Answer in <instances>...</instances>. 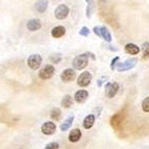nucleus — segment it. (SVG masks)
I'll list each match as a JSON object with an SVG mask.
<instances>
[{
	"mask_svg": "<svg viewBox=\"0 0 149 149\" xmlns=\"http://www.w3.org/2000/svg\"><path fill=\"white\" fill-rule=\"evenodd\" d=\"M88 63H89V57L87 56L86 53H84V54L77 55L74 60H73L72 65L73 67H74V69L82 70L88 66Z\"/></svg>",
	"mask_w": 149,
	"mask_h": 149,
	"instance_id": "1",
	"label": "nucleus"
},
{
	"mask_svg": "<svg viewBox=\"0 0 149 149\" xmlns=\"http://www.w3.org/2000/svg\"><path fill=\"white\" fill-rule=\"evenodd\" d=\"M137 63H138V58H136V57H132V58H128V60H126L123 63H118L116 69H117L118 72L128 71V70L132 69V68L137 65Z\"/></svg>",
	"mask_w": 149,
	"mask_h": 149,
	"instance_id": "2",
	"label": "nucleus"
},
{
	"mask_svg": "<svg viewBox=\"0 0 149 149\" xmlns=\"http://www.w3.org/2000/svg\"><path fill=\"white\" fill-rule=\"evenodd\" d=\"M92 81V74L89 71H85L78 76L77 78V85L81 88H85L87 86H89Z\"/></svg>",
	"mask_w": 149,
	"mask_h": 149,
	"instance_id": "3",
	"label": "nucleus"
},
{
	"mask_svg": "<svg viewBox=\"0 0 149 149\" xmlns=\"http://www.w3.org/2000/svg\"><path fill=\"white\" fill-rule=\"evenodd\" d=\"M42 64V56L40 54H31L27 58V65L30 69L37 70Z\"/></svg>",
	"mask_w": 149,
	"mask_h": 149,
	"instance_id": "4",
	"label": "nucleus"
},
{
	"mask_svg": "<svg viewBox=\"0 0 149 149\" xmlns=\"http://www.w3.org/2000/svg\"><path fill=\"white\" fill-rule=\"evenodd\" d=\"M118 90H119V85L117 82H107L105 85L104 94L107 98H114V96L117 94Z\"/></svg>",
	"mask_w": 149,
	"mask_h": 149,
	"instance_id": "5",
	"label": "nucleus"
},
{
	"mask_svg": "<svg viewBox=\"0 0 149 149\" xmlns=\"http://www.w3.org/2000/svg\"><path fill=\"white\" fill-rule=\"evenodd\" d=\"M54 74V67L51 65H46L45 67H43L39 72V77L42 79H49L53 76Z\"/></svg>",
	"mask_w": 149,
	"mask_h": 149,
	"instance_id": "6",
	"label": "nucleus"
},
{
	"mask_svg": "<svg viewBox=\"0 0 149 149\" xmlns=\"http://www.w3.org/2000/svg\"><path fill=\"white\" fill-rule=\"evenodd\" d=\"M69 8L66 4H61L58 5L54 10V16L56 19L58 20H63L65 18H67V16L69 15Z\"/></svg>",
	"mask_w": 149,
	"mask_h": 149,
	"instance_id": "7",
	"label": "nucleus"
},
{
	"mask_svg": "<svg viewBox=\"0 0 149 149\" xmlns=\"http://www.w3.org/2000/svg\"><path fill=\"white\" fill-rule=\"evenodd\" d=\"M41 130L44 134H47V136H50V134H53L56 130V126L53 122L51 121H47L45 122L44 124L41 127Z\"/></svg>",
	"mask_w": 149,
	"mask_h": 149,
	"instance_id": "8",
	"label": "nucleus"
},
{
	"mask_svg": "<svg viewBox=\"0 0 149 149\" xmlns=\"http://www.w3.org/2000/svg\"><path fill=\"white\" fill-rule=\"evenodd\" d=\"M75 76H76V73H75V71L73 69H70V68L64 70V71H63V73L61 74V78H62V80H63V81H65V82L72 81V80L75 78Z\"/></svg>",
	"mask_w": 149,
	"mask_h": 149,
	"instance_id": "9",
	"label": "nucleus"
},
{
	"mask_svg": "<svg viewBox=\"0 0 149 149\" xmlns=\"http://www.w3.org/2000/svg\"><path fill=\"white\" fill-rule=\"evenodd\" d=\"M26 27L30 31H37L38 29L42 27V23L39 19H30L26 24Z\"/></svg>",
	"mask_w": 149,
	"mask_h": 149,
	"instance_id": "10",
	"label": "nucleus"
},
{
	"mask_svg": "<svg viewBox=\"0 0 149 149\" xmlns=\"http://www.w3.org/2000/svg\"><path fill=\"white\" fill-rule=\"evenodd\" d=\"M88 97H89V93L86 90H79V91H77L75 93L74 99L78 103H82V102H85L88 99Z\"/></svg>",
	"mask_w": 149,
	"mask_h": 149,
	"instance_id": "11",
	"label": "nucleus"
},
{
	"mask_svg": "<svg viewBox=\"0 0 149 149\" xmlns=\"http://www.w3.org/2000/svg\"><path fill=\"white\" fill-rule=\"evenodd\" d=\"M140 50L141 49L139 48V46H137V45L134 44V43H128V44L125 45V51H126V53H128V54L136 55L140 52Z\"/></svg>",
	"mask_w": 149,
	"mask_h": 149,
	"instance_id": "12",
	"label": "nucleus"
},
{
	"mask_svg": "<svg viewBox=\"0 0 149 149\" xmlns=\"http://www.w3.org/2000/svg\"><path fill=\"white\" fill-rule=\"evenodd\" d=\"M81 138V132L78 128L72 129L71 132L69 134V141L72 143H76L79 141V139Z\"/></svg>",
	"mask_w": 149,
	"mask_h": 149,
	"instance_id": "13",
	"label": "nucleus"
},
{
	"mask_svg": "<svg viewBox=\"0 0 149 149\" xmlns=\"http://www.w3.org/2000/svg\"><path fill=\"white\" fill-rule=\"evenodd\" d=\"M48 6V0H38L35 4V8L37 10V12L39 13H44L47 10Z\"/></svg>",
	"mask_w": 149,
	"mask_h": 149,
	"instance_id": "14",
	"label": "nucleus"
},
{
	"mask_svg": "<svg viewBox=\"0 0 149 149\" xmlns=\"http://www.w3.org/2000/svg\"><path fill=\"white\" fill-rule=\"evenodd\" d=\"M66 33V28L64 26H55L51 30V35L53 38H61Z\"/></svg>",
	"mask_w": 149,
	"mask_h": 149,
	"instance_id": "15",
	"label": "nucleus"
},
{
	"mask_svg": "<svg viewBox=\"0 0 149 149\" xmlns=\"http://www.w3.org/2000/svg\"><path fill=\"white\" fill-rule=\"evenodd\" d=\"M73 121H74V116H73V115L72 116H69V117L64 121V123L61 124V127H60L61 130H62V132H66V130H68L70 127L72 126Z\"/></svg>",
	"mask_w": 149,
	"mask_h": 149,
	"instance_id": "16",
	"label": "nucleus"
},
{
	"mask_svg": "<svg viewBox=\"0 0 149 149\" xmlns=\"http://www.w3.org/2000/svg\"><path fill=\"white\" fill-rule=\"evenodd\" d=\"M111 123H112V126L114 128L119 129L122 124V115L116 114L115 116H113L112 119H111Z\"/></svg>",
	"mask_w": 149,
	"mask_h": 149,
	"instance_id": "17",
	"label": "nucleus"
},
{
	"mask_svg": "<svg viewBox=\"0 0 149 149\" xmlns=\"http://www.w3.org/2000/svg\"><path fill=\"white\" fill-rule=\"evenodd\" d=\"M95 123V116L94 115H88L84 120V127L86 129H90Z\"/></svg>",
	"mask_w": 149,
	"mask_h": 149,
	"instance_id": "18",
	"label": "nucleus"
},
{
	"mask_svg": "<svg viewBox=\"0 0 149 149\" xmlns=\"http://www.w3.org/2000/svg\"><path fill=\"white\" fill-rule=\"evenodd\" d=\"M88 3L87 5V10H86V14H87V18H91L92 17V14L94 12V8H95V3L94 0H86Z\"/></svg>",
	"mask_w": 149,
	"mask_h": 149,
	"instance_id": "19",
	"label": "nucleus"
},
{
	"mask_svg": "<svg viewBox=\"0 0 149 149\" xmlns=\"http://www.w3.org/2000/svg\"><path fill=\"white\" fill-rule=\"evenodd\" d=\"M101 38L109 43L112 42V35H111V32L109 31V29L105 26H102L101 27Z\"/></svg>",
	"mask_w": 149,
	"mask_h": 149,
	"instance_id": "20",
	"label": "nucleus"
},
{
	"mask_svg": "<svg viewBox=\"0 0 149 149\" xmlns=\"http://www.w3.org/2000/svg\"><path fill=\"white\" fill-rule=\"evenodd\" d=\"M73 103V100H72V97L70 96V95H66L64 96L62 100V105L65 107V109H69Z\"/></svg>",
	"mask_w": 149,
	"mask_h": 149,
	"instance_id": "21",
	"label": "nucleus"
},
{
	"mask_svg": "<svg viewBox=\"0 0 149 149\" xmlns=\"http://www.w3.org/2000/svg\"><path fill=\"white\" fill-rule=\"evenodd\" d=\"M61 116H62V112H61V109H57V107L53 109L52 111H51V113H50V117L52 118L53 120H55V121L60 120Z\"/></svg>",
	"mask_w": 149,
	"mask_h": 149,
	"instance_id": "22",
	"label": "nucleus"
},
{
	"mask_svg": "<svg viewBox=\"0 0 149 149\" xmlns=\"http://www.w3.org/2000/svg\"><path fill=\"white\" fill-rule=\"evenodd\" d=\"M142 51H143V57L146 58L149 57V42H145L142 45Z\"/></svg>",
	"mask_w": 149,
	"mask_h": 149,
	"instance_id": "23",
	"label": "nucleus"
},
{
	"mask_svg": "<svg viewBox=\"0 0 149 149\" xmlns=\"http://www.w3.org/2000/svg\"><path fill=\"white\" fill-rule=\"evenodd\" d=\"M142 109L145 113H149V96H147L143 101H142Z\"/></svg>",
	"mask_w": 149,
	"mask_h": 149,
	"instance_id": "24",
	"label": "nucleus"
},
{
	"mask_svg": "<svg viewBox=\"0 0 149 149\" xmlns=\"http://www.w3.org/2000/svg\"><path fill=\"white\" fill-rule=\"evenodd\" d=\"M50 61L54 64H58L62 61V55H61V53H54L50 56Z\"/></svg>",
	"mask_w": 149,
	"mask_h": 149,
	"instance_id": "25",
	"label": "nucleus"
},
{
	"mask_svg": "<svg viewBox=\"0 0 149 149\" xmlns=\"http://www.w3.org/2000/svg\"><path fill=\"white\" fill-rule=\"evenodd\" d=\"M90 33V29L87 27V26H82L79 30V35L82 36V37H88Z\"/></svg>",
	"mask_w": 149,
	"mask_h": 149,
	"instance_id": "26",
	"label": "nucleus"
},
{
	"mask_svg": "<svg viewBox=\"0 0 149 149\" xmlns=\"http://www.w3.org/2000/svg\"><path fill=\"white\" fill-rule=\"evenodd\" d=\"M58 148H60V145H58L57 142H51V143L47 144L46 147H45V149H58Z\"/></svg>",
	"mask_w": 149,
	"mask_h": 149,
	"instance_id": "27",
	"label": "nucleus"
},
{
	"mask_svg": "<svg viewBox=\"0 0 149 149\" xmlns=\"http://www.w3.org/2000/svg\"><path fill=\"white\" fill-rule=\"evenodd\" d=\"M119 61V56H116L115 58H113L112 60V63H111V69L112 70H115L116 69V67H117V62Z\"/></svg>",
	"mask_w": 149,
	"mask_h": 149,
	"instance_id": "28",
	"label": "nucleus"
},
{
	"mask_svg": "<svg viewBox=\"0 0 149 149\" xmlns=\"http://www.w3.org/2000/svg\"><path fill=\"white\" fill-rule=\"evenodd\" d=\"M94 33L96 36H98L99 38H101V27H98V26H95L94 27Z\"/></svg>",
	"mask_w": 149,
	"mask_h": 149,
	"instance_id": "29",
	"label": "nucleus"
},
{
	"mask_svg": "<svg viewBox=\"0 0 149 149\" xmlns=\"http://www.w3.org/2000/svg\"><path fill=\"white\" fill-rule=\"evenodd\" d=\"M107 77H101V78H99V79L97 80V85H98V87H102V84L107 81Z\"/></svg>",
	"mask_w": 149,
	"mask_h": 149,
	"instance_id": "30",
	"label": "nucleus"
},
{
	"mask_svg": "<svg viewBox=\"0 0 149 149\" xmlns=\"http://www.w3.org/2000/svg\"><path fill=\"white\" fill-rule=\"evenodd\" d=\"M86 54H87V56H88V57H89V56L91 57V58H92L93 61H95V60H96V57L94 56V54H93L92 52H86Z\"/></svg>",
	"mask_w": 149,
	"mask_h": 149,
	"instance_id": "31",
	"label": "nucleus"
}]
</instances>
